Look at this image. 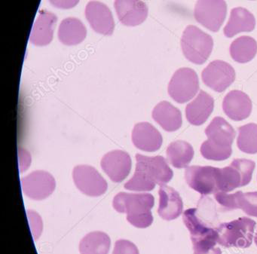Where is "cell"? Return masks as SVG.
<instances>
[{"label":"cell","instance_id":"cell-26","mask_svg":"<svg viewBox=\"0 0 257 254\" xmlns=\"http://www.w3.org/2000/svg\"><path fill=\"white\" fill-rule=\"evenodd\" d=\"M167 157L171 165L176 168H186L194 157V149L186 141L171 143L167 149Z\"/></svg>","mask_w":257,"mask_h":254},{"label":"cell","instance_id":"cell-7","mask_svg":"<svg viewBox=\"0 0 257 254\" xmlns=\"http://www.w3.org/2000/svg\"><path fill=\"white\" fill-rule=\"evenodd\" d=\"M226 14L225 0H198L194 10L195 20L212 32L219 31Z\"/></svg>","mask_w":257,"mask_h":254},{"label":"cell","instance_id":"cell-34","mask_svg":"<svg viewBox=\"0 0 257 254\" xmlns=\"http://www.w3.org/2000/svg\"><path fill=\"white\" fill-rule=\"evenodd\" d=\"M28 216L34 240H37L43 231V222H42L41 217L39 216L38 213L33 210H28Z\"/></svg>","mask_w":257,"mask_h":254},{"label":"cell","instance_id":"cell-6","mask_svg":"<svg viewBox=\"0 0 257 254\" xmlns=\"http://www.w3.org/2000/svg\"><path fill=\"white\" fill-rule=\"evenodd\" d=\"M168 94L178 103H184L193 98L199 91V80L195 70L180 68L174 73L168 85Z\"/></svg>","mask_w":257,"mask_h":254},{"label":"cell","instance_id":"cell-27","mask_svg":"<svg viewBox=\"0 0 257 254\" xmlns=\"http://www.w3.org/2000/svg\"><path fill=\"white\" fill-rule=\"evenodd\" d=\"M229 51L234 61L246 64L255 58L257 53V43L252 37L243 36L232 42Z\"/></svg>","mask_w":257,"mask_h":254},{"label":"cell","instance_id":"cell-16","mask_svg":"<svg viewBox=\"0 0 257 254\" xmlns=\"http://www.w3.org/2000/svg\"><path fill=\"white\" fill-rule=\"evenodd\" d=\"M222 109L225 115L233 121H242L250 115L252 102L247 94L234 90L224 97Z\"/></svg>","mask_w":257,"mask_h":254},{"label":"cell","instance_id":"cell-30","mask_svg":"<svg viewBox=\"0 0 257 254\" xmlns=\"http://www.w3.org/2000/svg\"><path fill=\"white\" fill-rule=\"evenodd\" d=\"M237 209H241L249 216L257 217V192H237Z\"/></svg>","mask_w":257,"mask_h":254},{"label":"cell","instance_id":"cell-35","mask_svg":"<svg viewBox=\"0 0 257 254\" xmlns=\"http://www.w3.org/2000/svg\"><path fill=\"white\" fill-rule=\"evenodd\" d=\"M53 7L61 10H70L79 4V0H49Z\"/></svg>","mask_w":257,"mask_h":254},{"label":"cell","instance_id":"cell-13","mask_svg":"<svg viewBox=\"0 0 257 254\" xmlns=\"http://www.w3.org/2000/svg\"><path fill=\"white\" fill-rule=\"evenodd\" d=\"M102 169L112 181L120 183L125 180L132 170V162L128 153L113 150L104 155L100 162Z\"/></svg>","mask_w":257,"mask_h":254},{"label":"cell","instance_id":"cell-23","mask_svg":"<svg viewBox=\"0 0 257 254\" xmlns=\"http://www.w3.org/2000/svg\"><path fill=\"white\" fill-rule=\"evenodd\" d=\"M206 136L209 141L219 147H231L235 131L232 126L222 117H215L205 129Z\"/></svg>","mask_w":257,"mask_h":254},{"label":"cell","instance_id":"cell-1","mask_svg":"<svg viewBox=\"0 0 257 254\" xmlns=\"http://www.w3.org/2000/svg\"><path fill=\"white\" fill-rule=\"evenodd\" d=\"M136 161L135 174L124 186L127 190L150 192L156 185L164 186L173 178L174 172L162 156L150 157L137 154Z\"/></svg>","mask_w":257,"mask_h":254},{"label":"cell","instance_id":"cell-10","mask_svg":"<svg viewBox=\"0 0 257 254\" xmlns=\"http://www.w3.org/2000/svg\"><path fill=\"white\" fill-rule=\"evenodd\" d=\"M155 204L153 195L149 193L119 192L113 198L112 206L118 213L138 216L150 213Z\"/></svg>","mask_w":257,"mask_h":254},{"label":"cell","instance_id":"cell-20","mask_svg":"<svg viewBox=\"0 0 257 254\" xmlns=\"http://www.w3.org/2000/svg\"><path fill=\"white\" fill-rule=\"evenodd\" d=\"M57 16L53 13L43 10L39 14L33 27L30 41L34 46H45L53 39L54 29L57 23Z\"/></svg>","mask_w":257,"mask_h":254},{"label":"cell","instance_id":"cell-29","mask_svg":"<svg viewBox=\"0 0 257 254\" xmlns=\"http://www.w3.org/2000/svg\"><path fill=\"white\" fill-rule=\"evenodd\" d=\"M201 154L204 159L213 161H224L228 159L232 153L231 147H219L211 141H204L201 146Z\"/></svg>","mask_w":257,"mask_h":254},{"label":"cell","instance_id":"cell-33","mask_svg":"<svg viewBox=\"0 0 257 254\" xmlns=\"http://www.w3.org/2000/svg\"><path fill=\"white\" fill-rule=\"evenodd\" d=\"M127 220L137 228H146L153 224V216L152 212H150V213L138 215V216H127Z\"/></svg>","mask_w":257,"mask_h":254},{"label":"cell","instance_id":"cell-2","mask_svg":"<svg viewBox=\"0 0 257 254\" xmlns=\"http://www.w3.org/2000/svg\"><path fill=\"white\" fill-rule=\"evenodd\" d=\"M183 219L190 232L194 254H222L220 248L216 246L219 239L217 231L200 219L196 208L185 210Z\"/></svg>","mask_w":257,"mask_h":254},{"label":"cell","instance_id":"cell-31","mask_svg":"<svg viewBox=\"0 0 257 254\" xmlns=\"http://www.w3.org/2000/svg\"><path fill=\"white\" fill-rule=\"evenodd\" d=\"M215 199L224 210H233L237 209V192L234 194L219 192L214 194Z\"/></svg>","mask_w":257,"mask_h":254},{"label":"cell","instance_id":"cell-9","mask_svg":"<svg viewBox=\"0 0 257 254\" xmlns=\"http://www.w3.org/2000/svg\"><path fill=\"white\" fill-rule=\"evenodd\" d=\"M73 178L78 189L88 196H100L107 190L106 180L95 168L89 165L75 167Z\"/></svg>","mask_w":257,"mask_h":254},{"label":"cell","instance_id":"cell-8","mask_svg":"<svg viewBox=\"0 0 257 254\" xmlns=\"http://www.w3.org/2000/svg\"><path fill=\"white\" fill-rule=\"evenodd\" d=\"M219 168L211 166H190L185 171V180L191 189L201 195L219 192L217 188Z\"/></svg>","mask_w":257,"mask_h":254},{"label":"cell","instance_id":"cell-15","mask_svg":"<svg viewBox=\"0 0 257 254\" xmlns=\"http://www.w3.org/2000/svg\"><path fill=\"white\" fill-rule=\"evenodd\" d=\"M114 7L118 20L125 26L141 25L148 16V7L142 0H115Z\"/></svg>","mask_w":257,"mask_h":254},{"label":"cell","instance_id":"cell-11","mask_svg":"<svg viewBox=\"0 0 257 254\" xmlns=\"http://www.w3.org/2000/svg\"><path fill=\"white\" fill-rule=\"evenodd\" d=\"M203 82L216 92H223L235 80V71L223 61H212L201 73Z\"/></svg>","mask_w":257,"mask_h":254},{"label":"cell","instance_id":"cell-32","mask_svg":"<svg viewBox=\"0 0 257 254\" xmlns=\"http://www.w3.org/2000/svg\"><path fill=\"white\" fill-rule=\"evenodd\" d=\"M112 254H140L138 248L135 243L130 240H116L115 243Z\"/></svg>","mask_w":257,"mask_h":254},{"label":"cell","instance_id":"cell-14","mask_svg":"<svg viewBox=\"0 0 257 254\" xmlns=\"http://www.w3.org/2000/svg\"><path fill=\"white\" fill-rule=\"evenodd\" d=\"M85 16L95 32L105 36L112 35L115 24L109 9L105 4L91 1L85 8Z\"/></svg>","mask_w":257,"mask_h":254},{"label":"cell","instance_id":"cell-17","mask_svg":"<svg viewBox=\"0 0 257 254\" xmlns=\"http://www.w3.org/2000/svg\"><path fill=\"white\" fill-rule=\"evenodd\" d=\"M134 145L145 152H156L162 147L163 139L160 132L148 122L137 124L132 132Z\"/></svg>","mask_w":257,"mask_h":254},{"label":"cell","instance_id":"cell-24","mask_svg":"<svg viewBox=\"0 0 257 254\" xmlns=\"http://www.w3.org/2000/svg\"><path fill=\"white\" fill-rule=\"evenodd\" d=\"M86 28L80 20L74 18L64 19L58 30V39L66 46H76L85 40Z\"/></svg>","mask_w":257,"mask_h":254},{"label":"cell","instance_id":"cell-21","mask_svg":"<svg viewBox=\"0 0 257 254\" xmlns=\"http://www.w3.org/2000/svg\"><path fill=\"white\" fill-rule=\"evenodd\" d=\"M152 115L153 119L168 132H176L181 128L183 124L180 109L165 100L155 106Z\"/></svg>","mask_w":257,"mask_h":254},{"label":"cell","instance_id":"cell-22","mask_svg":"<svg viewBox=\"0 0 257 254\" xmlns=\"http://www.w3.org/2000/svg\"><path fill=\"white\" fill-rule=\"evenodd\" d=\"M255 26L253 15L246 9L242 7L233 9L231 11L230 19L224 28V35L231 38L239 33L251 32Z\"/></svg>","mask_w":257,"mask_h":254},{"label":"cell","instance_id":"cell-18","mask_svg":"<svg viewBox=\"0 0 257 254\" xmlns=\"http://www.w3.org/2000/svg\"><path fill=\"white\" fill-rule=\"evenodd\" d=\"M158 213L167 221L177 219L183 213V203L180 194L170 186H161L159 191Z\"/></svg>","mask_w":257,"mask_h":254},{"label":"cell","instance_id":"cell-36","mask_svg":"<svg viewBox=\"0 0 257 254\" xmlns=\"http://www.w3.org/2000/svg\"><path fill=\"white\" fill-rule=\"evenodd\" d=\"M254 240H255V245L257 246V231L256 233H255V237H254Z\"/></svg>","mask_w":257,"mask_h":254},{"label":"cell","instance_id":"cell-19","mask_svg":"<svg viewBox=\"0 0 257 254\" xmlns=\"http://www.w3.org/2000/svg\"><path fill=\"white\" fill-rule=\"evenodd\" d=\"M213 108L214 100L213 97L205 91H200L195 100L186 106V119L192 125H201L208 119Z\"/></svg>","mask_w":257,"mask_h":254},{"label":"cell","instance_id":"cell-25","mask_svg":"<svg viewBox=\"0 0 257 254\" xmlns=\"http://www.w3.org/2000/svg\"><path fill=\"white\" fill-rule=\"evenodd\" d=\"M110 245V237L107 234L103 231H92L81 240L79 251L81 254H108Z\"/></svg>","mask_w":257,"mask_h":254},{"label":"cell","instance_id":"cell-12","mask_svg":"<svg viewBox=\"0 0 257 254\" xmlns=\"http://www.w3.org/2000/svg\"><path fill=\"white\" fill-rule=\"evenodd\" d=\"M22 190L31 199H46L50 196L56 187V182L47 171H36L22 179Z\"/></svg>","mask_w":257,"mask_h":254},{"label":"cell","instance_id":"cell-3","mask_svg":"<svg viewBox=\"0 0 257 254\" xmlns=\"http://www.w3.org/2000/svg\"><path fill=\"white\" fill-rule=\"evenodd\" d=\"M255 226V221L246 216L220 224L216 228L218 243L226 247H249L252 243Z\"/></svg>","mask_w":257,"mask_h":254},{"label":"cell","instance_id":"cell-4","mask_svg":"<svg viewBox=\"0 0 257 254\" xmlns=\"http://www.w3.org/2000/svg\"><path fill=\"white\" fill-rule=\"evenodd\" d=\"M183 55L190 62L198 65L204 64L211 55L213 38L194 25H189L181 38Z\"/></svg>","mask_w":257,"mask_h":254},{"label":"cell","instance_id":"cell-28","mask_svg":"<svg viewBox=\"0 0 257 254\" xmlns=\"http://www.w3.org/2000/svg\"><path fill=\"white\" fill-rule=\"evenodd\" d=\"M237 145L239 150L248 154L257 153V124H245L238 129Z\"/></svg>","mask_w":257,"mask_h":254},{"label":"cell","instance_id":"cell-5","mask_svg":"<svg viewBox=\"0 0 257 254\" xmlns=\"http://www.w3.org/2000/svg\"><path fill=\"white\" fill-rule=\"evenodd\" d=\"M255 162L249 159H234L229 166L219 168L218 191L229 192L246 186L252 180Z\"/></svg>","mask_w":257,"mask_h":254}]
</instances>
